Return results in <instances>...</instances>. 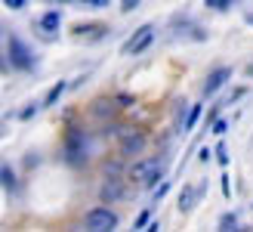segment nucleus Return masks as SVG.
<instances>
[{"label":"nucleus","mask_w":253,"mask_h":232,"mask_svg":"<svg viewBox=\"0 0 253 232\" xmlns=\"http://www.w3.org/2000/svg\"><path fill=\"white\" fill-rule=\"evenodd\" d=\"M68 161L71 164H84L86 161V146H84V133H78V130H71V136H68Z\"/></svg>","instance_id":"8"},{"label":"nucleus","mask_w":253,"mask_h":232,"mask_svg":"<svg viewBox=\"0 0 253 232\" xmlns=\"http://www.w3.org/2000/svg\"><path fill=\"white\" fill-rule=\"evenodd\" d=\"M142 149H145V136H142V133L130 130V136H124V146H121L124 155H139Z\"/></svg>","instance_id":"9"},{"label":"nucleus","mask_w":253,"mask_h":232,"mask_svg":"<svg viewBox=\"0 0 253 232\" xmlns=\"http://www.w3.org/2000/svg\"><path fill=\"white\" fill-rule=\"evenodd\" d=\"M84 226L90 229V232H105V229H115L118 226V217H115V211H108V208H96V211L86 214Z\"/></svg>","instance_id":"2"},{"label":"nucleus","mask_w":253,"mask_h":232,"mask_svg":"<svg viewBox=\"0 0 253 232\" xmlns=\"http://www.w3.org/2000/svg\"><path fill=\"white\" fill-rule=\"evenodd\" d=\"M198 118H201V106H192V112H188V118H185V127H182V133H188L192 127L198 124Z\"/></svg>","instance_id":"13"},{"label":"nucleus","mask_w":253,"mask_h":232,"mask_svg":"<svg viewBox=\"0 0 253 232\" xmlns=\"http://www.w3.org/2000/svg\"><path fill=\"white\" fill-rule=\"evenodd\" d=\"M222 192H225V198L232 195V183H229V176H222Z\"/></svg>","instance_id":"25"},{"label":"nucleus","mask_w":253,"mask_h":232,"mask_svg":"<svg viewBox=\"0 0 253 232\" xmlns=\"http://www.w3.org/2000/svg\"><path fill=\"white\" fill-rule=\"evenodd\" d=\"M247 74H250V77H253V62H250V65H247Z\"/></svg>","instance_id":"26"},{"label":"nucleus","mask_w":253,"mask_h":232,"mask_svg":"<svg viewBox=\"0 0 253 232\" xmlns=\"http://www.w3.org/2000/svg\"><path fill=\"white\" fill-rule=\"evenodd\" d=\"M213 133L222 136V133H225V121H216V124H213Z\"/></svg>","instance_id":"24"},{"label":"nucleus","mask_w":253,"mask_h":232,"mask_svg":"<svg viewBox=\"0 0 253 232\" xmlns=\"http://www.w3.org/2000/svg\"><path fill=\"white\" fill-rule=\"evenodd\" d=\"M3 186H6V189H12V186H16V176H12V167H6V164H3Z\"/></svg>","instance_id":"15"},{"label":"nucleus","mask_w":253,"mask_h":232,"mask_svg":"<svg viewBox=\"0 0 253 232\" xmlns=\"http://www.w3.org/2000/svg\"><path fill=\"white\" fill-rule=\"evenodd\" d=\"M232 77V68H225V65H219V68H213L210 74H207V81H204V87H201V96H213L216 90L225 84Z\"/></svg>","instance_id":"7"},{"label":"nucleus","mask_w":253,"mask_h":232,"mask_svg":"<svg viewBox=\"0 0 253 232\" xmlns=\"http://www.w3.org/2000/svg\"><path fill=\"white\" fill-rule=\"evenodd\" d=\"M115 102H111V99H96L93 102V115H96V118H111V115H115Z\"/></svg>","instance_id":"11"},{"label":"nucleus","mask_w":253,"mask_h":232,"mask_svg":"<svg viewBox=\"0 0 253 232\" xmlns=\"http://www.w3.org/2000/svg\"><path fill=\"white\" fill-rule=\"evenodd\" d=\"M164 192H167V179H161V186H158V192H155V201L164 198Z\"/></svg>","instance_id":"22"},{"label":"nucleus","mask_w":253,"mask_h":232,"mask_svg":"<svg viewBox=\"0 0 253 232\" xmlns=\"http://www.w3.org/2000/svg\"><path fill=\"white\" fill-rule=\"evenodd\" d=\"M155 41V28L151 25H142V28H136L133 37L124 44V53H130V56H139L142 50H148V44Z\"/></svg>","instance_id":"5"},{"label":"nucleus","mask_w":253,"mask_h":232,"mask_svg":"<svg viewBox=\"0 0 253 232\" xmlns=\"http://www.w3.org/2000/svg\"><path fill=\"white\" fill-rule=\"evenodd\" d=\"M65 81H56V87H49V93H46V99H43V106H56V102H59V96L62 93H65Z\"/></svg>","instance_id":"12"},{"label":"nucleus","mask_w":253,"mask_h":232,"mask_svg":"<svg viewBox=\"0 0 253 232\" xmlns=\"http://www.w3.org/2000/svg\"><path fill=\"white\" fill-rule=\"evenodd\" d=\"M232 0H207V6H213V9H225Z\"/></svg>","instance_id":"21"},{"label":"nucleus","mask_w":253,"mask_h":232,"mask_svg":"<svg viewBox=\"0 0 253 232\" xmlns=\"http://www.w3.org/2000/svg\"><path fill=\"white\" fill-rule=\"evenodd\" d=\"M164 158H145V161H139L133 171H130V179H136V183H145V186H155L164 179Z\"/></svg>","instance_id":"1"},{"label":"nucleus","mask_w":253,"mask_h":232,"mask_svg":"<svg viewBox=\"0 0 253 232\" xmlns=\"http://www.w3.org/2000/svg\"><path fill=\"white\" fill-rule=\"evenodd\" d=\"M148 217H151V211H142L136 217V229H148Z\"/></svg>","instance_id":"16"},{"label":"nucleus","mask_w":253,"mask_h":232,"mask_svg":"<svg viewBox=\"0 0 253 232\" xmlns=\"http://www.w3.org/2000/svg\"><path fill=\"white\" fill-rule=\"evenodd\" d=\"M139 3H142V0H121V9H124V12H130V9H136Z\"/></svg>","instance_id":"20"},{"label":"nucleus","mask_w":253,"mask_h":232,"mask_svg":"<svg viewBox=\"0 0 253 232\" xmlns=\"http://www.w3.org/2000/svg\"><path fill=\"white\" fill-rule=\"evenodd\" d=\"M59 22H62V12L59 9H49V12H43V16H41V22H37V25H41L43 34H53V31H59Z\"/></svg>","instance_id":"10"},{"label":"nucleus","mask_w":253,"mask_h":232,"mask_svg":"<svg viewBox=\"0 0 253 232\" xmlns=\"http://www.w3.org/2000/svg\"><path fill=\"white\" fill-rule=\"evenodd\" d=\"M9 62H12V65H16L19 71H25V68H31V65H34V53L19 41L16 34H9Z\"/></svg>","instance_id":"3"},{"label":"nucleus","mask_w":253,"mask_h":232,"mask_svg":"<svg viewBox=\"0 0 253 232\" xmlns=\"http://www.w3.org/2000/svg\"><path fill=\"white\" fill-rule=\"evenodd\" d=\"M219 229H238L235 214H222V217H219Z\"/></svg>","instance_id":"14"},{"label":"nucleus","mask_w":253,"mask_h":232,"mask_svg":"<svg viewBox=\"0 0 253 232\" xmlns=\"http://www.w3.org/2000/svg\"><path fill=\"white\" fill-rule=\"evenodd\" d=\"M216 161H219L222 167H229V155H225V146H222V143L216 146Z\"/></svg>","instance_id":"17"},{"label":"nucleus","mask_w":253,"mask_h":232,"mask_svg":"<svg viewBox=\"0 0 253 232\" xmlns=\"http://www.w3.org/2000/svg\"><path fill=\"white\" fill-rule=\"evenodd\" d=\"M37 109H41V106H37V102H31L28 109H22V121H28V118H34V115H37Z\"/></svg>","instance_id":"18"},{"label":"nucleus","mask_w":253,"mask_h":232,"mask_svg":"<svg viewBox=\"0 0 253 232\" xmlns=\"http://www.w3.org/2000/svg\"><path fill=\"white\" fill-rule=\"evenodd\" d=\"M3 3H6L9 9H22V6H25V0H3Z\"/></svg>","instance_id":"23"},{"label":"nucleus","mask_w":253,"mask_h":232,"mask_svg":"<svg viewBox=\"0 0 253 232\" xmlns=\"http://www.w3.org/2000/svg\"><path fill=\"white\" fill-rule=\"evenodd\" d=\"M201 195H207V179H201V183H185L182 192H179V214L192 211Z\"/></svg>","instance_id":"4"},{"label":"nucleus","mask_w":253,"mask_h":232,"mask_svg":"<svg viewBox=\"0 0 253 232\" xmlns=\"http://www.w3.org/2000/svg\"><path fill=\"white\" fill-rule=\"evenodd\" d=\"M124 192H126V183L115 174V176H105L102 189H99V198H102L105 204H115L118 198H124Z\"/></svg>","instance_id":"6"},{"label":"nucleus","mask_w":253,"mask_h":232,"mask_svg":"<svg viewBox=\"0 0 253 232\" xmlns=\"http://www.w3.org/2000/svg\"><path fill=\"white\" fill-rule=\"evenodd\" d=\"M78 3H84V6H93V9H102V6H108V0H78Z\"/></svg>","instance_id":"19"}]
</instances>
